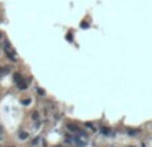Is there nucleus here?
<instances>
[{
	"label": "nucleus",
	"instance_id": "39448f33",
	"mask_svg": "<svg viewBox=\"0 0 152 147\" xmlns=\"http://www.w3.org/2000/svg\"><path fill=\"white\" fill-rule=\"evenodd\" d=\"M21 103H23L24 106H27V104L31 103V99H24V100H21Z\"/></svg>",
	"mask_w": 152,
	"mask_h": 147
},
{
	"label": "nucleus",
	"instance_id": "423d86ee",
	"mask_svg": "<svg viewBox=\"0 0 152 147\" xmlns=\"http://www.w3.org/2000/svg\"><path fill=\"white\" fill-rule=\"evenodd\" d=\"M4 72H7V70H6V68H3V67H0V76L3 75Z\"/></svg>",
	"mask_w": 152,
	"mask_h": 147
},
{
	"label": "nucleus",
	"instance_id": "7ed1b4c3",
	"mask_svg": "<svg viewBox=\"0 0 152 147\" xmlns=\"http://www.w3.org/2000/svg\"><path fill=\"white\" fill-rule=\"evenodd\" d=\"M19 138H20L21 140H26V139H28V134H27L26 131H20V133H19Z\"/></svg>",
	"mask_w": 152,
	"mask_h": 147
},
{
	"label": "nucleus",
	"instance_id": "0eeeda50",
	"mask_svg": "<svg viewBox=\"0 0 152 147\" xmlns=\"http://www.w3.org/2000/svg\"><path fill=\"white\" fill-rule=\"evenodd\" d=\"M37 92H39V94H40V95H44V91H43V90H40V88H39V90H37Z\"/></svg>",
	"mask_w": 152,
	"mask_h": 147
},
{
	"label": "nucleus",
	"instance_id": "f8f14e48",
	"mask_svg": "<svg viewBox=\"0 0 152 147\" xmlns=\"http://www.w3.org/2000/svg\"><path fill=\"white\" fill-rule=\"evenodd\" d=\"M8 147H15V146H8Z\"/></svg>",
	"mask_w": 152,
	"mask_h": 147
},
{
	"label": "nucleus",
	"instance_id": "f03ea898",
	"mask_svg": "<svg viewBox=\"0 0 152 147\" xmlns=\"http://www.w3.org/2000/svg\"><path fill=\"white\" fill-rule=\"evenodd\" d=\"M67 127H68V128H69V131H73V133H78V131H79V127L76 126V124L68 123V124H67Z\"/></svg>",
	"mask_w": 152,
	"mask_h": 147
},
{
	"label": "nucleus",
	"instance_id": "f257e3e1",
	"mask_svg": "<svg viewBox=\"0 0 152 147\" xmlns=\"http://www.w3.org/2000/svg\"><path fill=\"white\" fill-rule=\"evenodd\" d=\"M17 87L20 90H26L27 87H28V84H27V82L24 80V79H20V80L17 82Z\"/></svg>",
	"mask_w": 152,
	"mask_h": 147
},
{
	"label": "nucleus",
	"instance_id": "20e7f679",
	"mask_svg": "<svg viewBox=\"0 0 152 147\" xmlns=\"http://www.w3.org/2000/svg\"><path fill=\"white\" fill-rule=\"evenodd\" d=\"M20 79H23V78H21V75H20V74H15V80H16V82H19Z\"/></svg>",
	"mask_w": 152,
	"mask_h": 147
},
{
	"label": "nucleus",
	"instance_id": "1a4fd4ad",
	"mask_svg": "<svg viewBox=\"0 0 152 147\" xmlns=\"http://www.w3.org/2000/svg\"><path fill=\"white\" fill-rule=\"evenodd\" d=\"M103 134H108V130H107V128H103Z\"/></svg>",
	"mask_w": 152,
	"mask_h": 147
},
{
	"label": "nucleus",
	"instance_id": "6e6552de",
	"mask_svg": "<svg viewBox=\"0 0 152 147\" xmlns=\"http://www.w3.org/2000/svg\"><path fill=\"white\" fill-rule=\"evenodd\" d=\"M81 27H83V28H87V27H88V24H87V23H83V24H81Z\"/></svg>",
	"mask_w": 152,
	"mask_h": 147
},
{
	"label": "nucleus",
	"instance_id": "9d476101",
	"mask_svg": "<svg viewBox=\"0 0 152 147\" xmlns=\"http://www.w3.org/2000/svg\"><path fill=\"white\" fill-rule=\"evenodd\" d=\"M0 134H1V126H0Z\"/></svg>",
	"mask_w": 152,
	"mask_h": 147
},
{
	"label": "nucleus",
	"instance_id": "9b49d317",
	"mask_svg": "<svg viewBox=\"0 0 152 147\" xmlns=\"http://www.w3.org/2000/svg\"><path fill=\"white\" fill-rule=\"evenodd\" d=\"M0 39H1V32H0Z\"/></svg>",
	"mask_w": 152,
	"mask_h": 147
},
{
	"label": "nucleus",
	"instance_id": "ddd939ff",
	"mask_svg": "<svg viewBox=\"0 0 152 147\" xmlns=\"http://www.w3.org/2000/svg\"><path fill=\"white\" fill-rule=\"evenodd\" d=\"M56 147H60V146H56Z\"/></svg>",
	"mask_w": 152,
	"mask_h": 147
}]
</instances>
